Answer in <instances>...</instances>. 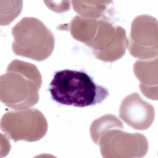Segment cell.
Wrapping results in <instances>:
<instances>
[{"label": "cell", "instance_id": "obj_11", "mask_svg": "<svg viewBox=\"0 0 158 158\" xmlns=\"http://www.w3.org/2000/svg\"><path fill=\"white\" fill-rule=\"evenodd\" d=\"M113 128H123L122 122L115 115L107 114L93 121L90 127V135L96 144L102 133Z\"/></svg>", "mask_w": 158, "mask_h": 158}, {"label": "cell", "instance_id": "obj_2", "mask_svg": "<svg viewBox=\"0 0 158 158\" xmlns=\"http://www.w3.org/2000/svg\"><path fill=\"white\" fill-rule=\"evenodd\" d=\"M41 75L33 64L12 60L0 77V99L15 110L28 109L39 101Z\"/></svg>", "mask_w": 158, "mask_h": 158}, {"label": "cell", "instance_id": "obj_1", "mask_svg": "<svg viewBox=\"0 0 158 158\" xmlns=\"http://www.w3.org/2000/svg\"><path fill=\"white\" fill-rule=\"evenodd\" d=\"M67 26L72 36L91 48L99 60L111 62L125 54L128 44L125 30L114 26L106 17L75 16Z\"/></svg>", "mask_w": 158, "mask_h": 158}, {"label": "cell", "instance_id": "obj_7", "mask_svg": "<svg viewBox=\"0 0 158 158\" xmlns=\"http://www.w3.org/2000/svg\"><path fill=\"white\" fill-rule=\"evenodd\" d=\"M157 21L149 15L136 17L131 25L128 40L130 54L141 60L157 56Z\"/></svg>", "mask_w": 158, "mask_h": 158}, {"label": "cell", "instance_id": "obj_3", "mask_svg": "<svg viewBox=\"0 0 158 158\" xmlns=\"http://www.w3.org/2000/svg\"><path fill=\"white\" fill-rule=\"evenodd\" d=\"M49 92L57 103L78 107L99 104L109 96L108 90L96 84L86 73L69 69L55 73Z\"/></svg>", "mask_w": 158, "mask_h": 158}, {"label": "cell", "instance_id": "obj_4", "mask_svg": "<svg viewBox=\"0 0 158 158\" xmlns=\"http://www.w3.org/2000/svg\"><path fill=\"white\" fill-rule=\"evenodd\" d=\"M12 49L17 56L36 61L48 59L55 45L53 33L40 20L31 17L22 18L11 31Z\"/></svg>", "mask_w": 158, "mask_h": 158}, {"label": "cell", "instance_id": "obj_9", "mask_svg": "<svg viewBox=\"0 0 158 158\" xmlns=\"http://www.w3.org/2000/svg\"><path fill=\"white\" fill-rule=\"evenodd\" d=\"M136 77L140 81L141 91L150 99H157V58L137 60L133 67Z\"/></svg>", "mask_w": 158, "mask_h": 158}, {"label": "cell", "instance_id": "obj_6", "mask_svg": "<svg viewBox=\"0 0 158 158\" xmlns=\"http://www.w3.org/2000/svg\"><path fill=\"white\" fill-rule=\"evenodd\" d=\"M121 128L107 130L100 136L101 155L105 158L142 157L148 150V141L141 133H130Z\"/></svg>", "mask_w": 158, "mask_h": 158}, {"label": "cell", "instance_id": "obj_8", "mask_svg": "<svg viewBox=\"0 0 158 158\" xmlns=\"http://www.w3.org/2000/svg\"><path fill=\"white\" fill-rule=\"evenodd\" d=\"M119 116L131 128L145 130L153 123L155 110L151 104L143 101L137 93H133L126 96L122 101Z\"/></svg>", "mask_w": 158, "mask_h": 158}, {"label": "cell", "instance_id": "obj_5", "mask_svg": "<svg viewBox=\"0 0 158 158\" xmlns=\"http://www.w3.org/2000/svg\"><path fill=\"white\" fill-rule=\"evenodd\" d=\"M48 128L46 117L36 109L10 111L1 120V130L15 141H38L45 136Z\"/></svg>", "mask_w": 158, "mask_h": 158}, {"label": "cell", "instance_id": "obj_10", "mask_svg": "<svg viewBox=\"0 0 158 158\" xmlns=\"http://www.w3.org/2000/svg\"><path fill=\"white\" fill-rule=\"evenodd\" d=\"M74 10L82 17L104 18L105 12L112 1H71Z\"/></svg>", "mask_w": 158, "mask_h": 158}]
</instances>
